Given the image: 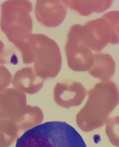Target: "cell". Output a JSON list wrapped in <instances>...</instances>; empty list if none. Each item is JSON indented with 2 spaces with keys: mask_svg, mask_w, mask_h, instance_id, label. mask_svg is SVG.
<instances>
[{
  "mask_svg": "<svg viewBox=\"0 0 119 147\" xmlns=\"http://www.w3.org/2000/svg\"><path fill=\"white\" fill-rule=\"evenodd\" d=\"M65 7L59 1H38L35 8L37 19L46 26L55 27L60 25L66 15Z\"/></svg>",
  "mask_w": 119,
  "mask_h": 147,
  "instance_id": "cell-8",
  "label": "cell"
},
{
  "mask_svg": "<svg viewBox=\"0 0 119 147\" xmlns=\"http://www.w3.org/2000/svg\"><path fill=\"white\" fill-rule=\"evenodd\" d=\"M18 62V59L16 55L10 50L6 49L4 43L0 40V64L16 65Z\"/></svg>",
  "mask_w": 119,
  "mask_h": 147,
  "instance_id": "cell-14",
  "label": "cell"
},
{
  "mask_svg": "<svg viewBox=\"0 0 119 147\" xmlns=\"http://www.w3.org/2000/svg\"><path fill=\"white\" fill-rule=\"evenodd\" d=\"M1 6V30L18 48L32 34L33 22L30 13L32 4L28 1L9 0Z\"/></svg>",
  "mask_w": 119,
  "mask_h": 147,
  "instance_id": "cell-2",
  "label": "cell"
},
{
  "mask_svg": "<svg viewBox=\"0 0 119 147\" xmlns=\"http://www.w3.org/2000/svg\"><path fill=\"white\" fill-rule=\"evenodd\" d=\"M65 51L68 65L72 70L86 71L92 67L94 55L71 30L68 35Z\"/></svg>",
  "mask_w": 119,
  "mask_h": 147,
  "instance_id": "cell-6",
  "label": "cell"
},
{
  "mask_svg": "<svg viewBox=\"0 0 119 147\" xmlns=\"http://www.w3.org/2000/svg\"><path fill=\"white\" fill-rule=\"evenodd\" d=\"M119 103V90L112 81L96 84L88 92L85 107L87 111L90 130L103 126L108 117Z\"/></svg>",
  "mask_w": 119,
  "mask_h": 147,
  "instance_id": "cell-4",
  "label": "cell"
},
{
  "mask_svg": "<svg viewBox=\"0 0 119 147\" xmlns=\"http://www.w3.org/2000/svg\"><path fill=\"white\" fill-rule=\"evenodd\" d=\"M31 67L22 68L16 72L12 80L15 88L29 94L38 92L43 86V80L38 77Z\"/></svg>",
  "mask_w": 119,
  "mask_h": 147,
  "instance_id": "cell-10",
  "label": "cell"
},
{
  "mask_svg": "<svg viewBox=\"0 0 119 147\" xmlns=\"http://www.w3.org/2000/svg\"><path fill=\"white\" fill-rule=\"evenodd\" d=\"M0 147H4V138L1 132H0Z\"/></svg>",
  "mask_w": 119,
  "mask_h": 147,
  "instance_id": "cell-16",
  "label": "cell"
},
{
  "mask_svg": "<svg viewBox=\"0 0 119 147\" xmlns=\"http://www.w3.org/2000/svg\"><path fill=\"white\" fill-rule=\"evenodd\" d=\"M106 134L112 145L119 147V116L109 118L106 122Z\"/></svg>",
  "mask_w": 119,
  "mask_h": 147,
  "instance_id": "cell-13",
  "label": "cell"
},
{
  "mask_svg": "<svg viewBox=\"0 0 119 147\" xmlns=\"http://www.w3.org/2000/svg\"><path fill=\"white\" fill-rule=\"evenodd\" d=\"M12 79V75L7 68L0 65V92L9 86Z\"/></svg>",
  "mask_w": 119,
  "mask_h": 147,
  "instance_id": "cell-15",
  "label": "cell"
},
{
  "mask_svg": "<svg viewBox=\"0 0 119 147\" xmlns=\"http://www.w3.org/2000/svg\"><path fill=\"white\" fill-rule=\"evenodd\" d=\"M78 39L91 50L99 52L109 43H119V17L112 11L83 26L72 27Z\"/></svg>",
  "mask_w": 119,
  "mask_h": 147,
  "instance_id": "cell-3",
  "label": "cell"
},
{
  "mask_svg": "<svg viewBox=\"0 0 119 147\" xmlns=\"http://www.w3.org/2000/svg\"><path fill=\"white\" fill-rule=\"evenodd\" d=\"M64 4L78 11L81 15L88 16L96 12L101 13L111 7L112 1H63Z\"/></svg>",
  "mask_w": 119,
  "mask_h": 147,
  "instance_id": "cell-12",
  "label": "cell"
},
{
  "mask_svg": "<svg viewBox=\"0 0 119 147\" xmlns=\"http://www.w3.org/2000/svg\"><path fill=\"white\" fill-rule=\"evenodd\" d=\"M26 105V96L14 88L0 92V120L15 118Z\"/></svg>",
  "mask_w": 119,
  "mask_h": 147,
  "instance_id": "cell-7",
  "label": "cell"
},
{
  "mask_svg": "<svg viewBox=\"0 0 119 147\" xmlns=\"http://www.w3.org/2000/svg\"><path fill=\"white\" fill-rule=\"evenodd\" d=\"M28 40L34 56V70L42 79L55 77L60 70L62 58L56 42L45 35L33 34Z\"/></svg>",
  "mask_w": 119,
  "mask_h": 147,
  "instance_id": "cell-5",
  "label": "cell"
},
{
  "mask_svg": "<svg viewBox=\"0 0 119 147\" xmlns=\"http://www.w3.org/2000/svg\"><path fill=\"white\" fill-rule=\"evenodd\" d=\"M118 33H119V30H118Z\"/></svg>",
  "mask_w": 119,
  "mask_h": 147,
  "instance_id": "cell-17",
  "label": "cell"
},
{
  "mask_svg": "<svg viewBox=\"0 0 119 147\" xmlns=\"http://www.w3.org/2000/svg\"><path fill=\"white\" fill-rule=\"evenodd\" d=\"M15 147H87L81 136L64 122H49L29 129L17 140Z\"/></svg>",
  "mask_w": 119,
  "mask_h": 147,
  "instance_id": "cell-1",
  "label": "cell"
},
{
  "mask_svg": "<svg viewBox=\"0 0 119 147\" xmlns=\"http://www.w3.org/2000/svg\"><path fill=\"white\" fill-rule=\"evenodd\" d=\"M116 63L110 54L99 53L94 54L92 67L88 71L92 76L103 82L107 81L115 73Z\"/></svg>",
  "mask_w": 119,
  "mask_h": 147,
  "instance_id": "cell-11",
  "label": "cell"
},
{
  "mask_svg": "<svg viewBox=\"0 0 119 147\" xmlns=\"http://www.w3.org/2000/svg\"><path fill=\"white\" fill-rule=\"evenodd\" d=\"M54 98L56 102L71 103V105H80L86 98L87 93L81 83H57L55 88Z\"/></svg>",
  "mask_w": 119,
  "mask_h": 147,
  "instance_id": "cell-9",
  "label": "cell"
}]
</instances>
